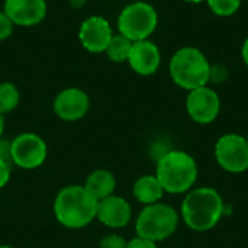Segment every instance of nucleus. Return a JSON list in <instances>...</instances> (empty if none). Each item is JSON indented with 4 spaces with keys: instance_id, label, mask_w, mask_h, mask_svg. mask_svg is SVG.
<instances>
[{
    "instance_id": "nucleus-5",
    "label": "nucleus",
    "mask_w": 248,
    "mask_h": 248,
    "mask_svg": "<svg viewBox=\"0 0 248 248\" xmlns=\"http://www.w3.org/2000/svg\"><path fill=\"white\" fill-rule=\"evenodd\" d=\"M180 214L170 205L157 202L140 212L135 219L137 237L150 240L153 243H161L170 238L179 228Z\"/></svg>"
},
{
    "instance_id": "nucleus-25",
    "label": "nucleus",
    "mask_w": 248,
    "mask_h": 248,
    "mask_svg": "<svg viewBox=\"0 0 248 248\" xmlns=\"http://www.w3.org/2000/svg\"><path fill=\"white\" fill-rule=\"evenodd\" d=\"M0 158L4 160L6 163H9L10 166H13L12 160H10V142L9 141L0 140Z\"/></svg>"
},
{
    "instance_id": "nucleus-11",
    "label": "nucleus",
    "mask_w": 248,
    "mask_h": 248,
    "mask_svg": "<svg viewBox=\"0 0 248 248\" xmlns=\"http://www.w3.org/2000/svg\"><path fill=\"white\" fill-rule=\"evenodd\" d=\"M89 109H90V99L87 93L78 87L62 89L52 102L54 113L65 122L80 121L87 115Z\"/></svg>"
},
{
    "instance_id": "nucleus-18",
    "label": "nucleus",
    "mask_w": 248,
    "mask_h": 248,
    "mask_svg": "<svg viewBox=\"0 0 248 248\" xmlns=\"http://www.w3.org/2000/svg\"><path fill=\"white\" fill-rule=\"evenodd\" d=\"M20 103V92L19 89L9 81L0 83V115H6L13 112Z\"/></svg>"
},
{
    "instance_id": "nucleus-20",
    "label": "nucleus",
    "mask_w": 248,
    "mask_h": 248,
    "mask_svg": "<svg viewBox=\"0 0 248 248\" xmlns=\"http://www.w3.org/2000/svg\"><path fill=\"white\" fill-rule=\"evenodd\" d=\"M228 78H230V70H228V67L225 64H222V62H211L209 78H208L209 86H221V84L227 83Z\"/></svg>"
},
{
    "instance_id": "nucleus-26",
    "label": "nucleus",
    "mask_w": 248,
    "mask_h": 248,
    "mask_svg": "<svg viewBox=\"0 0 248 248\" xmlns=\"http://www.w3.org/2000/svg\"><path fill=\"white\" fill-rule=\"evenodd\" d=\"M241 60H243L244 65L248 68V36L244 39V42L241 45Z\"/></svg>"
},
{
    "instance_id": "nucleus-30",
    "label": "nucleus",
    "mask_w": 248,
    "mask_h": 248,
    "mask_svg": "<svg viewBox=\"0 0 248 248\" xmlns=\"http://www.w3.org/2000/svg\"><path fill=\"white\" fill-rule=\"evenodd\" d=\"M0 248H15V247H12V246H6V244H1Z\"/></svg>"
},
{
    "instance_id": "nucleus-9",
    "label": "nucleus",
    "mask_w": 248,
    "mask_h": 248,
    "mask_svg": "<svg viewBox=\"0 0 248 248\" xmlns=\"http://www.w3.org/2000/svg\"><path fill=\"white\" fill-rule=\"evenodd\" d=\"M186 112L199 125H209L219 116L221 97L212 86H202L187 92Z\"/></svg>"
},
{
    "instance_id": "nucleus-1",
    "label": "nucleus",
    "mask_w": 248,
    "mask_h": 248,
    "mask_svg": "<svg viewBox=\"0 0 248 248\" xmlns=\"http://www.w3.org/2000/svg\"><path fill=\"white\" fill-rule=\"evenodd\" d=\"M179 214L189 230L206 232L214 230L222 219L225 202L214 187H193L185 195Z\"/></svg>"
},
{
    "instance_id": "nucleus-28",
    "label": "nucleus",
    "mask_w": 248,
    "mask_h": 248,
    "mask_svg": "<svg viewBox=\"0 0 248 248\" xmlns=\"http://www.w3.org/2000/svg\"><path fill=\"white\" fill-rule=\"evenodd\" d=\"M3 132H4V116L0 115V140L3 137Z\"/></svg>"
},
{
    "instance_id": "nucleus-23",
    "label": "nucleus",
    "mask_w": 248,
    "mask_h": 248,
    "mask_svg": "<svg viewBox=\"0 0 248 248\" xmlns=\"http://www.w3.org/2000/svg\"><path fill=\"white\" fill-rule=\"evenodd\" d=\"M10 174H12V166L0 158V189H3L9 183Z\"/></svg>"
},
{
    "instance_id": "nucleus-14",
    "label": "nucleus",
    "mask_w": 248,
    "mask_h": 248,
    "mask_svg": "<svg viewBox=\"0 0 248 248\" xmlns=\"http://www.w3.org/2000/svg\"><path fill=\"white\" fill-rule=\"evenodd\" d=\"M126 62L138 76H153L161 65V51L151 39L137 41L132 44Z\"/></svg>"
},
{
    "instance_id": "nucleus-4",
    "label": "nucleus",
    "mask_w": 248,
    "mask_h": 248,
    "mask_svg": "<svg viewBox=\"0 0 248 248\" xmlns=\"http://www.w3.org/2000/svg\"><path fill=\"white\" fill-rule=\"evenodd\" d=\"M209 67L211 61L202 49L186 45L171 55L169 73L177 87L190 92L198 87L208 86Z\"/></svg>"
},
{
    "instance_id": "nucleus-15",
    "label": "nucleus",
    "mask_w": 248,
    "mask_h": 248,
    "mask_svg": "<svg viewBox=\"0 0 248 248\" xmlns=\"http://www.w3.org/2000/svg\"><path fill=\"white\" fill-rule=\"evenodd\" d=\"M164 189L158 182L155 174H144L140 176L132 185V195L134 198L144 206L161 202L164 196Z\"/></svg>"
},
{
    "instance_id": "nucleus-2",
    "label": "nucleus",
    "mask_w": 248,
    "mask_h": 248,
    "mask_svg": "<svg viewBox=\"0 0 248 248\" xmlns=\"http://www.w3.org/2000/svg\"><path fill=\"white\" fill-rule=\"evenodd\" d=\"M54 217L67 230H81L96 219L97 201L80 185L62 187L54 199Z\"/></svg>"
},
{
    "instance_id": "nucleus-27",
    "label": "nucleus",
    "mask_w": 248,
    "mask_h": 248,
    "mask_svg": "<svg viewBox=\"0 0 248 248\" xmlns=\"http://www.w3.org/2000/svg\"><path fill=\"white\" fill-rule=\"evenodd\" d=\"M68 4L73 9H81L87 4V0H68Z\"/></svg>"
},
{
    "instance_id": "nucleus-22",
    "label": "nucleus",
    "mask_w": 248,
    "mask_h": 248,
    "mask_svg": "<svg viewBox=\"0 0 248 248\" xmlns=\"http://www.w3.org/2000/svg\"><path fill=\"white\" fill-rule=\"evenodd\" d=\"M13 29H15V23L3 10H0V41H6L7 38H10Z\"/></svg>"
},
{
    "instance_id": "nucleus-8",
    "label": "nucleus",
    "mask_w": 248,
    "mask_h": 248,
    "mask_svg": "<svg viewBox=\"0 0 248 248\" xmlns=\"http://www.w3.org/2000/svg\"><path fill=\"white\" fill-rule=\"evenodd\" d=\"M48 157L46 142L33 132H22L10 141L12 164L23 170L41 167Z\"/></svg>"
},
{
    "instance_id": "nucleus-6",
    "label": "nucleus",
    "mask_w": 248,
    "mask_h": 248,
    "mask_svg": "<svg viewBox=\"0 0 248 248\" xmlns=\"http://www.w3.org/2000/svg\"><path fill=\"white\" fill-rule=\"evenodd\" d=\"M118 33L132 42L150 39L158 26V12L147 1H134L126 4L116 19Z\"/></svg>"
},
{
    "instance_id": "nucleus-21",
    "label": "nucleus",
    "mask_w": 248,
    "mask_h": 248,
    "mask_svg": "<svg viewBox=\"0 0 248 248\" xmlns=\"http://www.w3.org/2000/svg\"><path fill=\"white\" fill-rule=\"evenodd\" d=\"M128 247V241L118 234H109L105 235L100 241H99V248H126Z\"/></svg>"
},
{
    "instance_id": "nucleus-29",
    "label": "nucleus",
    "mask_w": 248,
    "mask_h": 248,
    "mask_svg": "<svg viewBox=\"0 0 248 248\" xmlns=\"http://www.w3.org/2000/svg\"><path fill=\"white\" fill-rule=\"evenodd\" d=\"M186 3H190V4H199V3H205L206 0H183Z\"/></svg>"
},
{
    "instance_id": "nucleus-17",
    "label": "nucleus",
    "mask_w": 248,
    "mask_h": 248,
    "mask_svg": "<svg viewBox=\"0 0 248 248\" xmlns=\"http://www.w3.org/2000/svg\"><path fill=\"white\" fill-rule=\"evenodd\" d=\"M132 41L128 39L126 36L121 35V33H115L109 42V45L106 46V57L112 61V62H126L131 48H132Z\"/></svg>"
},
{
    "instance_id": "nucleus-3",
    "label": "nucleus",
    "mask_w": 248,
    "mask_h": 248,
    "mask_svg": "<svg viewBox=\"0 0 248 248\" xmlns=\"http://www.w3.org/2000/svg\"><path fill=\"white\" fill-rule=\"evenodd\" d=\"M155 176L166 193L186 195L195 187L199 169L192 154L171 148L155 161Z\"/></svg>"
},
{
    "instance_id": "nucleus-10",
    "label": "nucleus",
    "mask_w": 248,
    "mask_h": 248,
    "mask_svg": "<svg viewBox=\"0 0 248 248\" xmlns=\"http://www.w3.org/2000/svg\"><path fill=\"white\" fill-rule=\"evenodd\" d=\"M113 35V28L109 20L97 15L86 17L78 29V41L81 46L92 54L105 52Z\"/></svg>"
},
{
    "instance_id": "nucleus-7",
    "label": "nucleus",
    "mask_w": 248,
    "mask_h": 248,
    "mask_svg": "<svg viewBox=\"0 0 248 248\" xmlns=\"http://www.w3.org/2000/svg\"><path fill=\"white\" fill-rule=\"evenodd\" d=\"M218 166L231 174H241L248 170V142L244 135L228 132L218 138L214 148Z\"/></svg>"
},
{
    "instance_id": "nucleus-12",
    "label": "nucleus",
    "mask_w": 248,
    "mask_h": 248,
    "mask_svg": "<svg viewBox=\"0 0 248 248\" xmlns=\"http://www.w3.org/2000/svg\"><path fill=\"white\" fill-rule=\"evenodd\" d=\"M96 219L112 230L125 228L132 219V206L125 198L110 195L97 202Z\"/></svg>"
},
{
    "instance_id": "nucleus-24",
    "label": "nucleus",
    "mask_w": 248,
    "mask_h": 248,
    "mask_svg": "<svg viewBox=\"0 0 248 248\" xmlns=\"http://www.w3.org/2000/svg\"><path fill=\"white\" fill-rule=\"evenodd\" d=\"M126 248H158V244L153 243L150 240L141 238V237H134L132 240L128 241V247Z\"/></svg>"
},
{
    "instance_id": "nucleus-19",
    "label": "nucleus",
    "mask_w": 248,
    "mask_h": 248,
    "mask_svg": "<svg viewBox=\"0 0 248 248\" xmlns=\"http://www.w3.org/2000/svg\"><path fill=\"white\" fill-rule=\"evenodd\" d=\"M209 10L219 17L234 16L243 4V0H206Z\"/></svg>"
},
{
    "instance_id": "nucleus-13",
    "label": "nucleus",
    "mask_w": 248,
    "mask_h": 248,
    "mask_svg": "<svg viewBox=\"0 0 248 248\" xmlns=\"http://www.w3.org/2000/svg\"><path fill=\"white\" fill-rule=\"evenodd\" d=\"M15 26L31 28L39 25L46 16L45 0H4L1 9Z\"/></svg>"
},
{
    "instance_id": "nucleus-16",
    "label": "nucleus",
    "mask_w": 248,
    "mask_h": 248,
    "mask_svg": "<svg viewBox=\"0 0 248 248\" xmlns=\"http://www.w3.org/2000/svg\"><path fill=\"white\" fill-rule=\"evenodd\" d=\"M83 186L99 202L110 195H115L116 179L112 171L106 169H97L87 176Z\"/></svg>"
},
{
    "instance_id": "nucleus-31",
    "label": "nucleus",
    "mask_w": 248,
    "mask_h": 248,
    "mask_svg": "<svg viewBox=\"0 0 248 248\" xmlns=\"http://www.w3.org/2000/svg\"><path fill=\"white\" fill-rule=\"evenodd\" d=\"M246 140H247V142H248V132H247V135H246Z\"/></svg>"
}]
</instances>
